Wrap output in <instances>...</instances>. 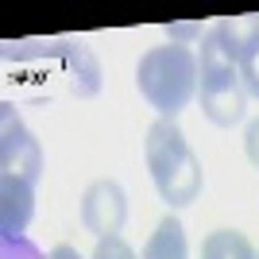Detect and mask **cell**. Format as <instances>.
I'll use <instances>...</instances> for the list:
<instances>
[{
	"mask_svg": "<svg viewBox=\"0 0 259 259\" xmlns=\"http://www.w3.org/2000/svg\"><path fill=\"white\" fill-rule=\"evenodd\" d=\"M201 259H255V248L236 228H217L201 240Z\"/></svg>",
	"mask_w": 259,
	"mask_h": 259,
	"instance_id": "obj_10",
	"label": "cell"
},
{
	"mask_svg": "<svg viewBox=\"0 0 259 259\" xmlns=\"http://www.w3.org/2000/svg\"><path fill=\"white\" fill-rule=\"evenodd\" d=\"M62 70L77 97H97L101 93V62L85 43H62Z\"/></svg>",
	"mask_w": 259,
	"mask_h": 259,
	"instance_id": "obj_7",
	"label": "cell"
},
{
	"mask_svg": "<svg viewBox=\"0 0 259 259\" xmlns=\"http://www.w3.org/2000/svg\"><path fill=\"white\" fill-rule=\"evenodd\" d=\"M255 259H259V248H255Z\"/></svg>",
	"mask_w": 259,
	"mask_h": 259,
	"instance_id": "obj_17",
	"label": "cell"
},
{
	"mask_svg": "<svg viewBox=\"0 0 259 259\" xmlns=\"http://www.w3.org/2000/svg\"><path fill=\"white\" fill-rule=\"evenodd\" d=\"M140 259H190V240H186V228L174 213H166L155 225V232L147 236Z\"/></svg>",
	"mask_w": 259,
	"mask_h": 259,
	"instance_id": "obj_8",
	"label": "cell"
},
{
	"mask_svg": "<svg viewBox=\"0 0 259 259\" xmlns=\"http://www.w3.org/2000/svg\"><path fill=\"white\" fill-rule=\"evenodd\" d=\"M197 101H201V112H205L209 124H217V128L240 124L244 112H248V93H244V81H240V66H205Z\"/></svg>",
	"mask_w": 259,
	"mask_h": 259,
	"instance_id": "obj_3",
	"label": "cell"
},
{
	"mask_svg": "<svg viewBox=\"0 0 259 259\" xmlns=\"http://www.w3.org/2000/svg\"><path fill=\"white\" fill-rule=\"evenodd\" d=\"M35 217V182L0 174V240L23 236Z\"/></svg>",
	"mask_w": 259,
	"mask_h": 259,
	"instance_id": "obj_6",
	"label": "cell"
},
{
	"mask_svg": "<svg viewBox=\"0 0 259 259\" xmlns=\"http://www.w3.org/2000/svg\"><path fill=\"white\" fill-rule=\"evenodd\" d=\"M0 259H47V255L27 236H12V240H0Z\"/></svg>",
	"mask_w": 259,
	"mask_h": 259,
	"instance_id": "obj_13",
	"label": "cell"
},
{
	"mask_svg": "<svg viewBox=\"0 0 259 259\" xmlns=\"http://www.w3.org/2000/svg\"><path fill=\"white\" fill-rule=\"evenodd\" d=\"M213 27H217V35L225 39V47L236 54V62L259 43V16H255V12H244V16H225V20L213 23Z\"/></svg>",
	"mask_w": 259,
	"mask_h": 259,
	"instance_id": "obj_9",
	"label": "cell"
},
{
	"mask_svg": "<svg viewBox=\"0 0 259 259\" xmlns=\"http://www.w3.org/2000/svg\"><path fill=\"white\" fill-rule=\"evenodd\" d=\"M166 35H170V43H178V47H190V39H205V27L201 23H170L166 27Z\"/></svg>",
	"mask_w": 259,
	"mask_h": 259,
	"instance_id": "obj_14",
	"label": "cell"
},
{
	"mask_svg": "<svg viewBox=\"0 0 259 259\" xmlns=\"http://www.w3.org/2000/svg\"><path fill=\"white\" fill-rule=\"evenodd\" d=\"M47 259H85L77 248H70V244H58V248H51V255Z\"/></svg>",
	"mask_w": 259,
	"mask_h": 259,
	"instance_id": "obj_16",
	"label": "cell"
},
{
	"mask_svg": "<svg viewBox=\"0 0 259 259\" xmlns=\"http://www.w3.org/2000/svg\"><path fill=\"white\" fill-rule=\"evenodd\" d=\"M128 221V194L116 178H97L81 194V225L97 240L120 236V228Z\"/></svg>",
	"mask_w": 259,
	"mask_h": 259,
	"instance_id": "obj_5",
	"label": "cell"
},
{
	"mask_svg": "<svg viewBox=\"0 0 259 259\" xmlns=\"http://www.w3.org/2000/svg\"><path fill=\"white\" fill-rule=\"evenodd\" d=\"M136 85H140V97L159 112V120H174L178 112H186L194 105L197 89H201L197 51L178 47V43L151 47L147 54H140Z\"/></svg>",
	"mask_w": 259,
	"mask_h": 259,
	"instance_id": "obj_2",
	"label": "cell"
},
{
	"mask_svg": "<svg viewBox=\"0 0 259 259\" xmlns=\"http://www.w3.org/2000/svg\"><path fill=\"white\" fill-rule=\"evenodd\" d=\"M240 81H244V93L259 101V43L240 58Z\"/></svg>",
	"mask_w": 259,
	"mask_h": 259,
	"instance_id": "obj_11",
	"label": "cell"
},
{
	"mask_svg": "<svg viewBox=\"0 0 259 259\" xmlns=\"http://www.w3.org/2000/svg\"><path fill=\"white\" fill-rule=\"evenodd\" d=\"M244 155H248V162L259 170V116L248 124V132H244Z\"/></svg>",
	"mask_w": 259,
	"mask_h": 259,
	"instance_id": "obj_15",
	"label": "cell"
},
{
	"mask_svg": "<svg viewBox=\"0 0 259 259\" xmlns=\"http://www.w3.org/2000/svg\"><path fill=\"white\" fill-rule=\"evenodd\" d=\"M89 259H140V255H136V248L124 236H108V240H97V248H93Z\"/></svg>",
	"mask_w": 259,
	"mask_h": 259,
	"instance_id": "obj_12",
	"label": "cell"
},
{
	"mask_svg": "<svg viewBox=\"0 0 259 259\" xmlns=\"http://www.w3.org/2000/svg\"><path fill=\"white\" fill-rule=\"evenodd\" d=\"M0 174H12L23 182H39L43 174V147L12 105L0 108Z\"/></svg>",
	"mask_w": 259,
	"mask_h": 259,
	"instance_id": "obj_4",
	"label": "cell"
},
{
	"mask_svg": "<svg viewBox=\"0 0 259 259\" xmlns=\"http://www.w3.org/2000/svg\"><path fill=\"white\" fill-rule=\"evenodd\" d=\"M143 162H147V174H151L159 197L170 209H186L197 201L201 186H205V170H201V159L190 151V143L174 120H155L147 128Z\"/></svg>",
	"mask_w": 259,
	"mask_h": 259,
	"instance_id": "obj_1",
	"label": "cell"
}]
</instances>
